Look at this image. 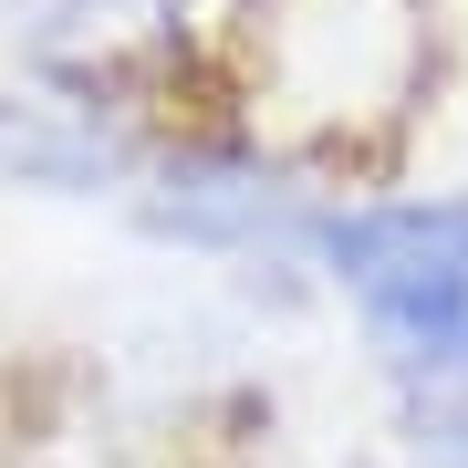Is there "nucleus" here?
Wrapping results in <instances>:
<instances>
[{
	"label": "nucleus",
	"instance_id": "obj_1",
	"mask_svg": "<svg viewBox=\"0 0 468 468\" xmlns=\"http://www.w3.org/2000/svg\"><path fill=\"white\" fill-rule=\"evenodd\" d=\"M250 84L313 146L385 135L406 125V104L427 84V11L417 0H261Z\"/></svg>",
	"mask_w": 468,
	"mask_h": 468
},
{
	"label": "nucleus",
	"instance_id": "obj_2",
	"mask_svg": "<svg viewBox=\"0 0 468 468\" xmlns=\"http://www.w3.org/2000/svg\"><path fill=\"white\" fill-rule=\"evenodd\" d=\"M313 250L396 354H417V365L468 354V198L334 208V218H313Z\"/></svg>",
	"mask_w": 468,
	"mask_h": 468
},
{
	"label": "nucleus",
	"instance_id": "obj_3",
	"mask_svg": "<svg viewBox=\"0 0 468 468\" xmlns=\"http://www.w3.org/2000/svg\"><path fill=\"white\" fill-rule=\"evenodd\" d=\"M458 375H468V354H458Z\"/></svg>",
	"mask_w": 468,
	"mask_h": 468
}]
</instances>
